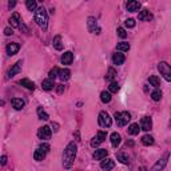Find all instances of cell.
I'll return each instance as SVG.
<instances>
[{"instance_id":"obj_31","label":"cell","mask_w":171,"mask_h":171,"mask_svg":"<svg viewBox=\"0 0 171 171\" xmlns=\"http://www.w3.org/2000/svg\"><path fill=\"white\" fill-rule=\"evenodd\" d=\"M111 98H112V96H111V94L107 92V91H103V92L100 94V100L103 102V103H110Z\"/></svg>"},{"instance_id":"obj_23","label":"cell","mask_w":171,"mask_h":171,"mask_svg":"<svg viewBox=\"0 0 171 171\" xmlns=\"http://www.w3.org/2000/svg\"><path fill=\"white\" fill-rule=\"evenodd\" d=\"M19 83L23 86V87L28 88V90H35V84H33V82H31L29 79H21Z\"/></svg>"},{"instance_id":"obj_18","label":"cell","mask_w":171,"mask_h":171,"mask_svg":"<svg viewBox=\"0 0 171 171\" xmlns=\"http://www.w3.org/2000/svg\"><path fill=\"white\" fill-rule=\"evenodd\" d=\"M110 139H111V144H112L114 147H118L122 142V138H121V135H119L118 132H112L111 136H110Z\"/></svg>"},{"instance_id":"obj_3","label":"cell","mask_w":171,"mask_h":171,"mask_svg":"<svg viewBox=\"0 0 171 171\" xmlns=\"http://www.w3.org/2000/svg\"><path fill=\"white\" fill-rule=\"evenodd\" d=\"M114 118H115V122H116V125H118L119 127H125L127 123L131 121V115H130V112H127V111H122V112H115Z\"/></svg>"},{"instance_id":"obj_4","label":"cell","mask_w":171,"mask_h":171,"mask_svg":"<svg viewBox=\"0 0 171 171\" xmlns=\"http://www.w3.org/2000/svg\"><path fill=\"white\" fill-rule=\"evenodd\" d=\"M169 158H170V152H166L164 155L162 156L160 159L152 166V169L150 170V171H163L164 167H166V166H167V163H169Z\"/></svg>"},{"instance_id":"obj_10","label":"cell","mask_w":171,"mask_h":171,"mask_svg":"<svg viewBox=\"0 0 171 171\" xmlns=\"http://www.w3.org/2000/svg\"><path fill=\"white\" fill-rule=\"evenodd\" d=\"M126 8H127V11H130V12L139 11L140 10V3L139 2H135V0H130V2H127Z\"/></svg>"},{"instance_id":"obj_44","label":"cell","mask_w":171,"mask_h":171,"mask_svg":"<svg viewBox=\"0 0 171 171\" xmlns=\"http://www.w3.org/2000/svg\"><path fill=\"white\" fill-rule=\"evenodd\" d=\"M0 163H2L3 166H4V164H6V163H7V156H6V155H3L2 158H0Z\"/></svg>"},{"instance_id":"obj_8","label":"cell","mask_w":171,"mask_h":171,"mask_svg":"<svg viewBox=\"0 0 171 171\" xmlns=\"http://www.w3.org/2000/svg\"><path fill=\"white\" fill-rule=\"evenodd\" d=\"M20 71H21V60L16 62V63L14 64V67H12L11 70L8 71V74H7V78H8V79L14 78V76H15V75H18Z\"/></svg>"},{"instance_id":"obj_34","label":"cell","mask_w":171,"mask_h":171,"mask_svg":"<svg viewBox=\"0 0 171 171\" xmlns=\"http://www.w3.org/2000/svg\"><path fill=\"white\" fill-rule=\"evenodd\" d=\"M151 98H152V100L159 102L162 99V91H160V90H155V91H152Z\"/></svg>"},{"instance_id":"obj_15","label":"cell","mask_w":171,"mask_h":171,"mask_svg":"<svg viewBox=\"0 0 171 171\" xmlns=\"http://www.w3.org/2000/svg\"><path fill=\"white\" fill-rule=\"evenodd\" d=\"M6 50H7L8 55H15V54H18V51L20 50V46L18 44V43H10Z\"/></svg>"},{"instance_id":"obj_36","label":"cell","mask_w":171,"mask_h":171,"mask_svg":"<svg viewBox=\"0 0 171 171\" xmlns=\"http://www.w3.org/2000/svg\"><path fill=\"white\" fill-rule=\"evenodd\" d=\"M115 75H116V72H115L114 68H108V72H107V75H106V79L107 80H112L115 78Z\"/></svg>"},{"instance_id":"obj_39","label":"cell","mask_w":171,"mask_h":171,"mask_svg":"<svg viewBox=\"0 0 171 171\" xmlns=\"http://www.w3.org/2000/svg\"><path fill=\"white\" fill-rule=\"evenodd\" d=\"M116 32H118V35L121 36L122 39H126V37H127V32L125 31V28H118Z\"/></svg>"},{"instance_id":"obj_21","label":"cell","mask_w":171,"mask_h":171,"mask_svg":"<svg viewBox=\"0 0 171 171\" xmlns=\"http://www.w3.org/2000/svg\"><path fill=\"white\" fill-rule=\"evenodd\" d=\"M139 20L150 21V20H152V15L150 14V11H148V10H143V11L139 14Z\"/></svg>"},{"instance_id":"obj_40","label":"cell","mask_w":171,"mask_h":171,"mask_svg":"<svg viewBox=\"0 0 171 171\" xmlns=\"http://www.w3.org/2000/svg\"><path fill=\"white\" fill-rule=\"evenodd\" d=\"M125 24H126V27H128V28H134L135 27V20L134 19H127L125 21Z\"/></svg>"},{"instance_id":"obj_46","label":"cell","mask_w":171,"mask_h":171,"mask_svg":"<svg viewBox=\"0 0 171 171\" xmlns=\"http://www.w3.org/2000/svg\"><path fill=\"white\" fill-rule=\"evenodd\" d=\"M52 127H54V131H55V132L59 130V125H58V123H52Z\"/></svg>"},{"instance_id":"obj_1","label":"cell","mask_w":171,"mask_h":171,"mask_svg":"<svg viewBox=\"0 0 171 171\" xmlns=\"http://www.w3.org/2000/svg\"><path fill=\"white\" fill-rule=\"evenodd\" d=\"M76 152H78V146L75 142H70L67 144L66 150L63 152V166L64 169H71L75 162Z\"/></svg>"},{"instance_id":"obj_25","label":"cell","mask_w":171,"mask_h":171,"mask_svg":"<svg viewBox=\"0 0 171 171\" xmlns=\"http://www.w3.org/2000/svg\"><path fill=\"white\" fill-rule=\"evenodd\" d=\"M46 155H47L46 152H43L40 148H37L36 151L33 152V159H35V160H37V162H40V160H43V159H44V158H46Z\"/></svg>"},{"instance_id":"obj_13","label":"cell","mask_w":171,"mask_h":171,"mask_svg":"<svg viewBox=\"0 0 171 171\" xmlns=\"http://www.w3.org/2000/svg\"><path fill=\"white\" fill-rule=\"evenodd\" d=\"M60 60H62L63 64H67V66H68V64H71L72 60H74V54H72L71 51H67V52H64V54L62 55V59H60Z\"/></svg>"},{"instance_id":"obj_26","label":"cell","mask_w":171,"mask_h":171,"mask_svg":"<svg viewBox=\"0 0 171 171\" xmlns=\"http://www.w3.org/2000/svg\"><path fill=\"white\" fill-rule=\"evenodd\" d=\"M116 158H118V160H121L123 164H128V163H130V158H128V155H126L125 152H118L116 154Z\"/></svg>"},{"instance_id":"obj_16","label":"cell","mask_w":171,"mask_h":171,"mask_svg":"<svg viewBox=\"0 0 171 171\" xmlns=\"http://www.w3.org/2000/svg\"><path fill=\"white\" fill-rule=\"evenodd\" d=\"M125 60H126V58H125V55H123V54H121V52L114 54V56H112L114 64H116V66H122V64L125 63Z\"/></svg>"},{"instance_id":"obj_42","label":"cell","mask_w":171,"mask_h":171,"mask_svg":"<svg viewBox=\"0 0 171 171\" xmlns=\"http://www.w3.org/2000/svg\"><path fill=\"white\" fill-rule=\"evenodd\" d=\"M39 148L42 150V151H43V152H46V154H47V152H48V151H50V144H48V143H42Z\"/></svg>"},{"instance_id":"obj_43","label":"cell","mask_w":171,"mask_h":171,"mask_svg":"<svg viewBox=\"0 0 171 171\" xmlns=\"http://www.w3.org/2000/svg\"><path fill=\"white\" fill-rule=\"evenodd\" d=\"M12 33H14V31H12V28H10V27H7L6 29H4V35L10 36V35H12Z\"/></svg>"},{"instance_id":"obj_29","label":"cell","mask_w":171,"mask_h":171,"mask_svg":"<svg viewBox=\"0 0 171 171\" xmlns=\"http://www.w3.org/2000/svg\"><path fill=\"white\" fill-rule=\"evenodd\" d=\"M116 48H118V51H121V52H127V51L130 50V44H128L127 42H122V43H118Z\"/></svg>"},{"instance_id":"obj_14","label":"cell","mask_w":171,"mask_h":171,"mask_svg":"<svg viewBox=\"0 0 171 171\" xmlns=\"http://www.w3.org/2000/svg\"><path fill=\"white\" fill-rule=\"evenodd\" d=\"M70 76H71V71L67 70V68L59 70V72H58V78L60 79L62 82H66V80H68V79H70Z\"/></svg>"},{"instance_id":"obj_9","label":"cell","mask_w":171,"mask_h":171,"mask_svg":"<svg viewBox=\"0 0 171 171\" xmlns=\"http://www.w3.org/2000/svg\"><path fill=\"white\" fill-rule=\"evenodd\" d=\"M140 127H142V130L144 131H150L152 128V121L150 116H144L142 121H140Z\"/></svg>"},{"instance_id":"obj_38","label":"cell","mask_w":171,"mask_h":171,"mask_svg":"<svg viewBox=\"0 0 171 171\" xmlns=\"http://www.w3.org/2000/svg\"><path fill=\"white\" fill-rule=\"evenodd\" d=\"M100 143H102V142H100V139L98 138V136H94L92 140H91V147L96 148V147H99V144H100Z\"/></svg>"},{"instance_id":"obj_12","label":"cell","mask_w":171,"mask_h":171,"mask_svg":"<svg viewBox=\"0 0 171 171\" xmlns=\"http://www.w3.org/2000/svg\"><path fill=\"white\" fill-rule=\"evenodd\" d=\"M107 155H108V151H107L106 148H100V150H96L92 156H94V159H96V160H102V159H104Z\"/></svg>"},{"instance_id":"obj_24","label":"cell","mask_w":171,"mask_h":171,"mask_svg":"<svg viewBox=\"0 0 171 171\" xmlns=\"http://www.w3.org/2000/svg\"><path fill=\"white\" fill-rule=\"evenodd\" d=\"M139 125H136V123H132V125L128 127V130H127V132L130 135H138L139 134Z\"/></svg>"},{"instance_id":"obj_20","label":"cell","mask_w":171,"mask_h":171,"mask_svg":"<svg viewBox=\"0 0 171 171\" xmlns=\"http://www.w3.org/2000/svg\"><path fill=\"white\" fill-rule=\"evenodd\" d=\"M12 106H14L15 110L20 111V110L24 108V100L19 99V98H14V99H12Z\"/></svg>"},{"instance_id":"obj_27","label":"cell","mask_w":171,"mask_h":171,"mask_svg":"<svg viewBox=\"0 0 171 171\" xmlns=\"http://www.w3.org/2000/svg\"><path fill=\"white\" fill-rule=\"evenodd\" d=\"M36 112H37V116H39V119H42V121H48L50 116H48V114L43 110V107H37Z\"/></svg>"},{"instance_id":"obj_5","label":"cell","mask_w":171,"mask_h":171,"mask_svg":"<svg viewBox=\"0 0 171 171\" xmlns=\"http://www.w3.org/2000/svg\"><path fill=\"white\" fill-rule=\"evenodd\" d=\"M158 70H159L160 75H163V78L167 80V82H170L171 80V67L169 66L166 62H160L159 64H158Z\"/></svg>"},{"instance_id":"obj_11","label":"cell","mask_w":171,"mask_h":171,"mask_svg":"<svg viewBox=\"0 0 171 171\" xmlns=\"http://www.w3.org/2000/svg\"><path fill=\"white\" fill-rule=\"evenodd\" d=\"M100 167L104 171H110V170H112L115 167V162L112 159H104V160H102Z\"/></svg>"},{"instance_id":"obj_30","label":"cell","mask_w":171,"mask_h":171,"mask_svg":"<svg viewBox=\"0 0 171 171\" xmlns=\"http://www.w3.org/2000/svg\"><path fill=\"white\" fill-rule=\"evenodd\" d=\"M142 143L144 144V146H152V144H154V138L151 135H144L142 138Z\"/></svg>"},{"instance_id":"obj_2","label":"cell","mask_w":171,"mask_h":171,"mask_svg":"<svg viewBox=\"0 0 171 171\" xmlns=\"http://www.w3.org/2000/svg\"><path fill=\"white\" fill-rule=\"evenodd\" d=\"M35 21L42 28H47V24H48V15H47V11H46L44 7H39L35 11Z\"/></svg>"},{"instance_id":"obj_32","label":"cell","mask_w":171,"mask_h":171,"mask_svg":"<svg viewBox=\"0 0 171 171\" xmlns=\"http://www.w3.org/2000/svg\"><path fill=\"white\" fill-rule=\"evenodd\" d=\"M25 6H27V8L29 11H36L37 10V3L35 2V0H27V2H25Z\"/></svg>"},{"instance_id":"obj_33","label":"cell","mask_w":171,"mask_h":171,"mask_svg":"<svg viewBox=\"0 0 171 171\" xmlns=\"http://www.w3.org/2000/svg\"><path fill=\"white\" fill-rule=\"evenodd\" d=\"M148 82H150V84H151V86H154V87H158V86H160V79L158 78V76H155V75L150 76Z\"/></svg>"},{"instance_id":"obj_41","label":"cell","mask_w":171,"mask_h":171,"mask_svg":"<svg viewBox=\"0 0 171 171\" xmlns=\"http://www.w3.org/2000/svg\"><path fill=\"white\" fill-rule=\"evenodd\" d=\"M96 136H98V138H99V139H100V142H104V139L107 138V134H106V132H104V131H98V134H96Z\"/></svg>"},{"instance_id":"obj_35","label":"cell","mask_w":171,"mask_h":171,"mask_svg":"<svg viewBox=\"0 0 171 171\" xmlns=\"http://www.w3.org/2000/svg\"><path fill=\"white\" fill-rule=\"evenodd\" d=\"M108 90H110V94H114V92H118L119 91V84L116 82H111V84L108 86Z\"/></svg>"},{"instance_id":"obj_22","label":"cell","mask_w":171,"mask_h":171,"mask_svg":"<svg viewBox=\"0 0 171 171\" xmlns=\"http://www.w3.org/2000/svg\"><path fill=\"white\" fill-rule=\"evenodd\" d=\"M42 88L44 90V91H51V90L54 88V82L51 79H46L42 82Z\"/></svg>"},{"instance_id":"obj_19","label":"cell","mask_w":171,"mask_h":171,"mask_svg":"<svg viewBox=\"0 0 171 171\" xmlns=\"http://www.w3.org/2000/svg\"><path fill=\"white\" fill-rule=\"evenodd\" d=\"M10 24L12 27H20V15L18 12H15V14L10 18Z\"/></svg>"},{"instance_id":"obj_48","label":"cell","mask_w":171,"mask_h":171,"mask_svg":"<svg viewBox=\"0 0 171 171\" xmlns=\"http://www.w3.org/2000/svg\"><path fill=\"white\" fill-rule=\"evenodd\" d=\"M140 171H146V169H144V167H142V169H140Z\"/></svg>"},{"instance_id":"obj_7","label":"cell","mask_w":171,"mask_h":171,"mask_svg":"<svg viewBox=\"0 0 171 171\" xmlns=\"http://www.w3.org/2000/svg\"><path fill=\"white\" fill-rule=\"evenodd\" d=\"M51 134H52V130H51L48 126H43V127H40L39 130H37V136H39L40 139H43V140L50 139Z\"/></svg>"},{"instance_id":"obj_47","label":"cell","mask_w":171,"mask_h":171,"mask_svg":"<svg viewBox=\"0 0 171 171\" xmlns=\"http://www.w3.org/2000/svg\"><path fill=\"white\" fill-rule=\"evenodd\" d=\"M16 6V2H10V3H8V7H10V8H14Z\"/></svg>"},{"instance_id":"obj_45","label":"cell","mask_w":171,"mask_h":171,"mask_svg":"<svg viewBox=\"0 0 171 171\" xmlns=\"http://www.w3.org/2000/svg\"><path fill=\"white\" fill-rule=\"evenodd\" d=\"M63 90H64V86H63V84H59V86H58V92H59V94H62V92H63Z\"/></svg>"},{"instance_id":"obj_6","label":"cell","mask_w":171,"mask_h":171,"mask_svg":"<svg viewBox=\"0 0 171 171\" xmlns=\"http://www.w3.org/2000/svg\"><path fill=\"white\" fill-rule=\"evenodd\" d=\"M98 122H99V126L100 127H111L112 125V119L108 115V112H106V111H102L99 114V118H98Z\"/></svg>"},{"instance_id":"obj_28","label":"cell","mask_w":171,"mask_h":171,"mask_svg":"<svg viewBox=\"0 0 171 171\" xmlns=\"http://www.w3.org/2000/svg\"><path fill=\"white\" fill-rule=\"evenodd\" d=\"M54 47L56 48L58 51H62L63 50V44H62V36H55L54 37Z\"/></svg>"},{"instance_id":"obj_37","label":"cell","mask_w":171,"mask_h":171,"mask_svg":"<svg viewBox=\"0 0 171 171\" xmlns=\"http://www.w3.org/2000/svg\"><path fill=\"white\" fill-rule=\"evenodd\" d=\"M58 72H59V68H58V67L52 68V70L50 71V79H51V80H54L55 78H58Z\"/></svg>"},{"instance_id":"obj_17","label":"cell","mask_w":171,"mask_h":171,"mask_svg":"<svg viewBox=\"0 0 171 171\" xmlns=\"http://www.w3.org/2000/svg\"><path fill=\"white\" fill-rule=\"evenodd\" d=\"M88 29H90V32H95L96 31V33H99V29H98L96 27V19L95 18H92V16H90L88 18Z\"/></svg>"}]
</instances>
